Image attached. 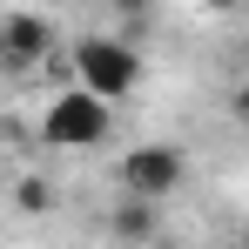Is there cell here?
Segmentation results:
<instances>
[{
  "instance_id": "1",
  "label": "cell",
  "mask_w": 249,
  "mask_h": 249,
  "mask_svg": "<svg viewBox=\"0 0 249 249\" xmlns=\"http://www.w3.org/2000/svg\"><path fill=\"white\" fill-rule=\"evenodd\" d=\"M68 61H74V88L101 94V101H128L142 88V47L128 34H81L68 47Z\"/></svg>"
},
{
  "instance_id": "2",
  "label": "cell",
  "mask_w": 249,
  "mask_h": 249,
  "mask_svg": "<svg viewBox=\"0 0 249 249\" xmlns=\"http://www.w3.org/2000/svg\"><path fill=\"white\" fill-rule=\"evenodd\" d=\"M115 135V101L88 94V88H61L41 108V142L61 148V155H81V148H101Z\"/></svg>"
},
{
  "instance_id": "3",
  "label": "cell",
  "mask_w": 249,
  "mask_h": 249,
  "mask_svg": "<svg viewBox=\"0 0 249 249\" xmlns=\"http://www.w3.org/2000/svg\"><path fill=\"white\" fill-rule=\"evenodd\" d=\"M182 148H168V142H142V148H128L122 155V196H142V202H168L175 189H182Z\"/></svg>"
},
{
  "instance_id": "4",
  "label": "cell",
  "mask_w": 249,
  "mask_h": 249,
  "mask_svg": "<svg viewBox=\"0 0 249 249\" xmlns=\"http://www.w3.org/2000/svg\"><path fill=\"white\" fill-rule=\"evenodd\" d=\"M155 229H162V202H142V196H122V202H115V236H122V249H148Z\"/></svg>"
},
{
  "instance_id": "5",
  "label": "cell",
  "mask_w": 249,
  "mask_h": 249,
  "mask_svg": "<svg viewBox=\"0 0 249 249\" xmlns=\"http://www.w3.org/2000/svg\"><path fill=\"white\" fill-rule=\"evenodd\" d=\"M0 41H7L14 61H41L47 41H54V27H47L41 14H14V20H0Z\"/></svg>"
}]
</instances>
